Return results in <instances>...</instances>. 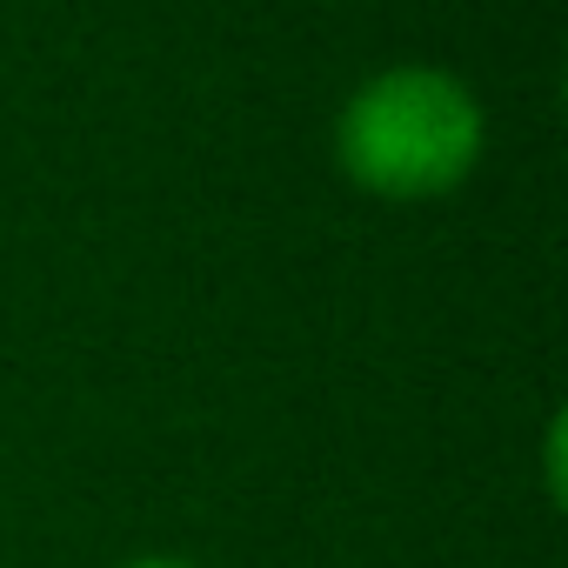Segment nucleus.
Segmentation results:
<instances>
[{
	"label": "nucleus",
	"mask_w": 568,
	"mask_h": 568,
	"mask_svg": "<svg viewBox=\"0 0 568 568\" xmlns=\"http://www.w3.org/2000/svg\"><path fill=\"white\" fill-rule=\"evenodd\" d=\"M488 148V114L475 88L448 68L402 61L368 74L335 114V168L355 194L422 207L448 201Z\"/></svg>",
	"instance_id": "1"
},
{
	"label": "nucleus",
	"mask_w": 568,
	"mask_h": 568,
	"mask_svg": "<svg viewBox=\"0 0 568 568\" xmlns=\"http://www.w3.org/2000/svg\"><path fill=\"white\" fill-rule=\"evenodd\" d=\"M121 568H201V561H181V555H141V561H121Z\"/></svg>",
	"instance_id": "2"
}]
</instances>
